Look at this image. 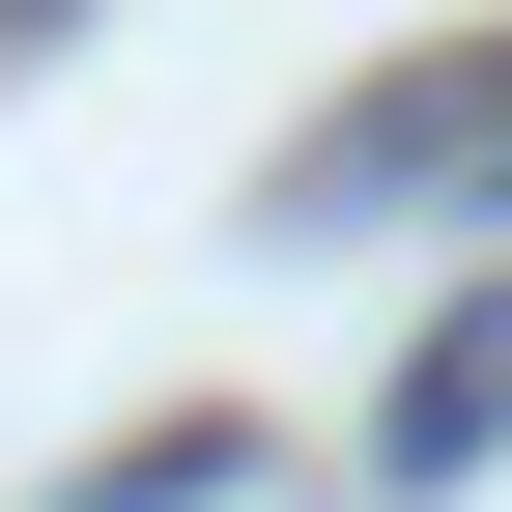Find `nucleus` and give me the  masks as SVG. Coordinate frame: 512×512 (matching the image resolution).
Masks as SVG:
<instances>
[{
	"mask_svg": "<svg viewBox=\"0 0 512 512\" xmlns=\"http://www.w3.org/2000/svg\"><path fill=\"white\" fill-rule=\"evenodd\" d=\"M342 200H512V29H456V57H399V86H342L285 143V228H342Z\"/></svg>",
	"mask_w": 512,
	"mask_h": 512,
	"instance_id": "1",
	"label": "nucleus"
},
{
	"mask_svg": "<svg viewBox=\"0 0 512 512\" xmlns=\"http://www.w3.org/2000/svg\"><path fill=\"white\" fill-rule=\"evenodd\" d=\"M0 29H29V0H0Z\"/></svg>",
	"mask_w": 512,
	"mask_h": 512,
	"instance_id": "2",
	"label": "nucleus"
}]
</instances>
